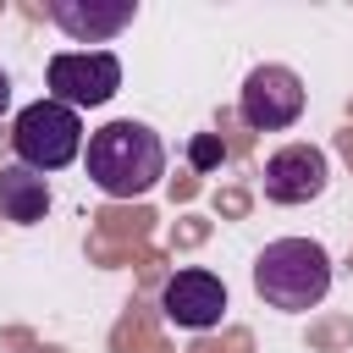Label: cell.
I'll use <instances>...</instances> for the list:
<instances>
[{"instance_id": "1", "label": "cell", "mask_w": 353, "mask_h": 353, "mask_svg": "<svg viewBox=\"0 0 353 353\" xmlns=\"http://www.w3.org/2000/svg\"><path fill=\"white\" fill-rule=\"evenodd\" d=\"M88 182L110 199H143L165 176V143L143 121H105L88 132Z\"/></svg>"}, {"instance_id": "2", "label": "cell", "mask_w": 353, "mask_h": 353, "mask_svg": "<svg viewBox=\"0 0 353 353\" xmlns=\"http://www.w3.org/2000/svg\"><path fill=\"white\" fill-rule=\"evenodd\" d=\"M254 292L270 309L303 314L331 292V254L314 237H276L254 259Z\"/></svg>"}, {"instance_id": "3", "label": "cell", "mask_w": 353, "mask_h": 353, "mask_svg": "<svg viewBox=\"0 0 353 353\" xmlns=\"http://www.w3.org/2000/svg\"><path fill=\"white\" fill-rule=\"evenodd\" d=\"M11 149H17V165L28 171H61L83 154V116L61 99H33L11 121Z\"/></svg>"}, {"instance_id": "4", "label": "cell", "mask_w": 353, "mask_h": 353, "mask_svg": "<svg viewBox=\"0 0 353 353\" xmlns=\"http://www.w3.org/2000/svg\"><path fill=\"white\" fill-rule=\"evenodd\" d=\"M44 77H50V99H61L72 110H94V105L116 99L121 61L110 50H61V55H50Z\"/></svg>"}, {"instance_id": "5", "label": "cell", "mask_w": 353, "mask_h": 353, "mask_svg": "<svg viewBox=\"0 0 353 353\" xmlns=\"http://www.w3.org/2000/svg\"><path fill=\"white\" fill-rule=\"evenodd\" d=\"M237 116L254 127V132H281L303 116V77L292 66H254L243 77V94H237Z\"/></svg>"}, {"instance_id": "6", "label": "cell", "mask_w": 353, "mask_h": 353, "mask_svg": "<svg viewBox=\"0 0 353 353\" xmlns=\"http://www.w3.org/2000/svg\"><path fill=\"white\" fill-rule=\"evenodd\" d=\"M160 314L182 331H210L226 314V281L215 270H176L160 287Z\"/></svg>"}, {"instance_id": "7", "label": "cell", "mask_w": 353, "mask_h": 353, "mask_svg": "<svg viewBox=\"0 0 353 353\" xmlns=\"http://www.w3.org/2000/svg\"><path fill=\"white\" fill-rule=\"evenodd\" d=\"M331 182V165L314 143H287L265 160V199L270 204H309Z\"/></svg>"}, {"instance_id": "8", "label": "cell", "mask_w": 353, "mask_h": 353, "mask_svg": "<svg viewBox=\"0 0 353 353\" xmlns=\"http://www.w3.org/2000/svg\"><path fill=\"white\" fill-rule=\"evenodd\" d=\"M44 17H50L66 39H77V44H105V39H116L121 28H132L138 0H50Z\"/></svg>"}, {"instance_id": "9", "label": "cell", "mask_w": 353, "mask_h": 353, "mask_svg": "<svg viewBox=\"0 0 353 353\" xmlns=\"http://www.w3.org/2000/svg\"><path fill=\"white\" fill-rule=\"evenodd\" d=\"M0 215L17 226H33L50 215V176L28 171V165H6L0 171Z\"/></svg>"}, {"instance_id": "10", "label": "cell", "mask_w": 353, "mask_h": 353, "mask_svg": "<svg viewBox=\"0 0 353 353\" xmlns=\"http://www.w3.org/2000/svg\"><path fill=\"white\" fill-rule=\"evenodd\" d=\"M188 160H193V171H215V165L226 160V143H221V132H199V138L188 143Z\"/></svg>"}, {"instance_id": "11", "label": "cell", "mask_w": 353, "mask_h": 353, "mask_svg": "<svg viewBox=\"0 0 353 353\" xmlns=\"http://www.w3.org/2000/svg\"><path fill=\"white\" fill-rule=\"evenodd\" d=\"M6 105H11V77H6V66H0V116H6Z\"/></svg>"}]
</instances>
